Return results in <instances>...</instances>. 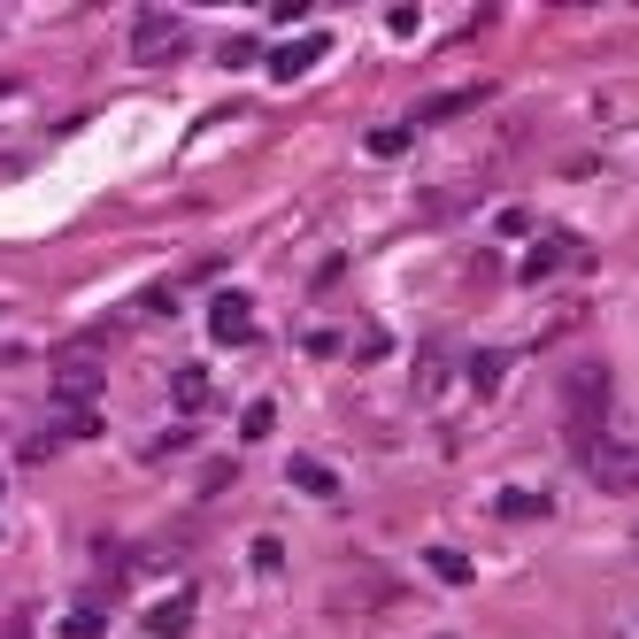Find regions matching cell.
I'll use <instances>...</instances> for the list:
<instances>
[{
    "instance_id": "cell-8",
    "label": "cell",
    "mask_w": 639,
    "mask_h": 639,
    "mask_svg": "<svg viewBox=\"0 0 639 639\" xmlns=\"http://www.w3.org/2000/svg\"><path fill=\"white\" fill-rule=\"evenodd\" d=\"M185 625H193V586H185V594H169V601H162L155 617H147V632H155V639H185Z\"/></svg>"
},
{
    "instance_id": "cell-6",
    "label": "cell",
    "mask_w": 639,
    "mask_h": 639,
    "mask_svg": "<svg viewBox=\"0 0 639 639\" xmlns=\"http://www.w3.org/2000/svg\"><path fill=\"white\" fill-rule=\"evenodd\" d=\"M485 109V85H455V93H432L424 109H416V124H447V116H471Z\"/></svg>"
},
{
    "instance_id": "cell-1",
    "label": "cell",
    "mask_w": 639,
    "mask_h": 639,
    "mask_svg": "<svg viewBox=\"0 0 639 639\" xmlns=\"http://www.w3.org/2000/svg\"><path fill=\"white\" fill-rule=\"evenodd\" d=\"M563 401H570V447L594 455L609 440V378H601V362H578L570 385H563Z\"/></svg>"
},
{
    "instance_id": "cell-7",
    "label": "cell",
    "mask_w": 639,
    "mask_h": 639,
    "mask_svg": "<svg viewBox=\"0 0 639 639\" xmlns=\"http://www.w3.org/2000/svg\"><path fill=\"white\" fill-rule=\"evenodd\" d=\"M555 501L547 493H532V485H508V493H493V516H508V524H532V516H547Z\"/></svg>"
},
{
    "instance_id": "cell-5",
    "label": "cell",
    "mask_w": 639,
    "mask_h": 639,
    "mask_svg": "<svg viewBox=\"0 0 639 639\" xmlns=\"http://www.w3.org/2000/svg\"><path fill=\"white\" fill-rule=\"evenodd\" d=\"M93 393H101V370L93 362H62L54 370V401L62 409H93Z\"/></svg>"
},
{
    "instance_id": "cell-2",
    "label": "cell",
    "mask_w": 639,
    "mask_h": 639,
    "mask_svg": "<svg viewBox=\"0 0 639 639\" xmlns=\"http://www.w3.org/2000/svg\"><path fill=\"white\" fill-rule=\"evenodd\" d=\"M169 54H185V23L162 16V8H147V16L132 23V62H169Z\"/></svg>"
},
{
    "instance_id": "cell-15",
    "label": "cell",
    "mask_w": 639,
    "mask_h": 639,
    "mask_svg": "<svg viewBox=\"0 0 639 639\" xmlns=\"http://www.w3.org/2000/svg\"><path fill=\"white\" fill-rule=\"evenodd\" d=\"M471 370H478V393H493V385H501V370H508V362H501V354H478V362H471Z\"/></svg>"
},
{
    "instance_id": "cell-13",
    "label": "cell",
    "mask_w": 639,
    "mask_h": 639,
    "mask_svg": "<svg viewBox=\"0 0 639 639\" xmlns=\"http://www.w3.org/2000/svg\"><path fill=\"white\" fill-rule=\"evenodd\" d=\"M409 140H416V132H409V124H385V132H370V155H401V147H409Z\"/></svg>"
},
{
    "instance_id": "cell-9",
    "label": "cell",
    "mask_w": 639,
    "mask_h": 639,
    "mask_svg": "<svg viewBox=\"0 0 639 639\" xmlns=\"http://www.w3.org/2000/svg\"><path fill=\"white\" fill-rule=\"evenodd\" d=\"M286 478L301 485V493H309V501H339V471H331V463H309V455H301V463H293V471H286Z\"/></svg>"
},
{
    "instance_id": "cell-11",
    "label": "cell",
    "mask_w": 639,
    "mask_h": 639,
    "mask_svg": "<svg viewBox=\"0 0 639 639\" xmlns=\"http://www.w3.org/2000/svg\"><path fill=\"white\" fill-rule=\"evenodd\" d=\"M317 54H323V39H301V47H286V54L270 62V78H286V85H293V78H301V70H309Z\"/></svg>"
},
{
    "instance_id": "cell-3",
    "label": "cell",
    "mask_w": 639,
    "mask_h": 639,
    "mask_svg": "<svg viewBox=\"0 0 639 639\" xmlns=\"http://www.w3.org/2000/svg\"><path fill=\"white\" fill-rule=\"evenodd\" d=\"M208 339H216V347H247V339H255V309H247L239 293H216V301H208Z\"/></svg>"
},
{
    "instance_id": "cell-4",
    "label": "cell",
    "mask_w": 639,
    "mask_h": 639,
    "mask_svg": "<svg viewBox=\"0 0 639 639\" xmlns=\"http://www.w3.org/2000/svg\"><path fill=\"white\" fill-rule=\"evenodd\" d=\"M578 262H586V247H578L570 231H547V239H539V247L524 255V278L539 286V278H555V270H578Z\"/></svg>"
},
{
    "instance_id": "cell-10",
    "label": "cell",
    "mask_w": 639,
    "mask_h": 639,
    "mask_svg": "<svg viewBox=\"0 0 639 639\" xmlns=\"http://www.w3.org/2000/svg\"><path fill=\"white\" fill-rule=\"evenodd\" d=\"M169 401H177L185 416H193V409H208V370H200V362H185V370L169 378Z\"/></svg>"
},
{
    "instance_id": "cell-14",
    "label": "cell",
    "mask_w": 639,
    "mask_h": 639,
    "mask_svg": "<svg viewBox=\"0 0 639 639\" xmlns=\"http://www.w3.org/2000/svg\"><path fill=\"white\" fill-rule=\"evenodd\" d=\"M270 424H278V409H270V401H255V409H247V424H239V432H247V440H270Z\"/></svg>"
},
{
    "instance_id": "cell-12",
    "label": "cell",
    "mask_w": 639,
    "mask_h": 639,
    "mask_svg": "<svg viewBox=\"0 0 639 639\" xmlns=\"http://www.w3.org/2000/svg\"><path fill=\"white\" fill-rule=\"evenodd\" d=\"M432 570H440V578H447V586H471V563H463V555H455V547H432Z\"/></svg>"
}]
</instances>
